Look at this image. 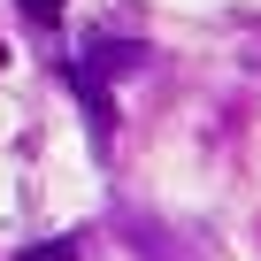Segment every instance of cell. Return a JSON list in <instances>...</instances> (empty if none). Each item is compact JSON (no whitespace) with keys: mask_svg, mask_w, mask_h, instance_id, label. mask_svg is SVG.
<instances>
[{"mask_svg":"<svg viewBox=\"0 0 261 261\" xmlns=\"http://www.w3.org/2000/svg\"><path fill=\"white\" fill-rule=\"evenodd\" d=\"M0 69H8V39H0Z\"/></svg>","mask_w":261,"mask_h":261,"instance_id":"3","label":"cell"},{"mask_svg":"<svg viewBox=\"0 0 261 261\" xmlns=\"http://www.w3.org/2000/svg\"><path fill=\"white\" fill-rule=\"evenodd\" d=\"M23 261H77V238H46V246H31Z\"/></svg>","mask_w":261,"mask_h":261,"instance_id":"1","label":"cell"},{"mask_svg":"<svg viewBox=\"0 0 261 261\" xmlns=\"http://www.w3.org/2000/svg\"><path fill=\"white\" fill-rule=\"evenodd\" d=\"M16 8H23L31 23H54V16H62V0H16Z\"/></svg>","mask_w":261,"mask_h":261,"instance_id":"2","label":"cell"}]
</instances>
